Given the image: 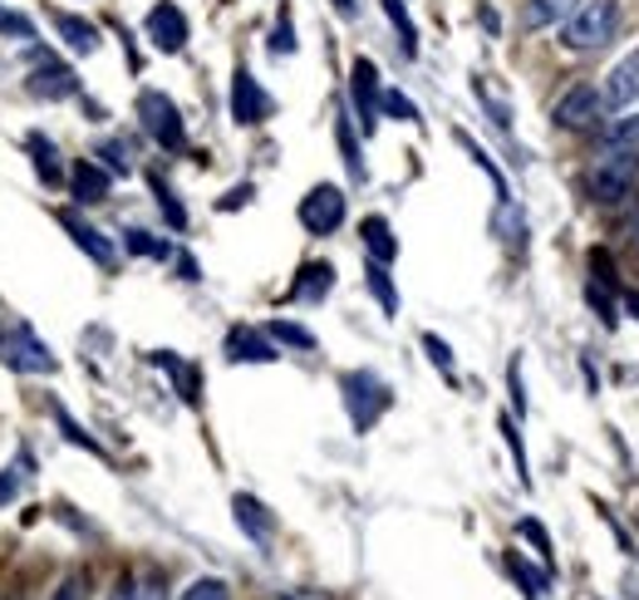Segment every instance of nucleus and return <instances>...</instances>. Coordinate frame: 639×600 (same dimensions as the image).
<instances>
[{
    "label": "nucleus",
    "instance_id": "423d86ee",
    "mask_svg": "<svg viewBox=\"0 0 639 600\" xmlns=\"http://www.w3.org/2000/svg\"><path fill=\"white\" fill-rule=\"evenodd\" d=\"M339 394H345V409L355 418V428H369L374 418L389 409V384L369 375V369H355V375L339 379Z\"/></svg>",
    "mask_w": 639,
    "mask_h": 600
},
{
    "label": "nucleus",
    "instance_id": "39448f33",
    "mask_svg": "<svg viewBox=\"0 0 639 600\" xmlns=\"http://www.w3.org/2000/svg\"><path fill=\"white\" fill-rule=\"evenodd\" d=\"M295 217H301V226H305L311 236H335L339 226H345V217H349V197H345V187H335V183H315V187L301 197Z\"/></svg>",
    "mask_w": 639,
    "mask_h": 600
},
{
    "label": "nucleus",
    "instance_id": "4c0bfd02",
    "mask_svg": "<svg viewBox=\"0 0 639 600\" xmlns=\"http://www.w3.org/2000/svg\"><path fill=\"white\" fill-rule=\"evenodd\" d=\"M133 600H168V591H163V576H139L133 581Z\"/></svg>",
    "mask_w": 639,
    "mask_h": 600
},
{
    "label": "nucleus",
    "instance_id": "dca6fc26",
    "mask_svg": "<svg viewBox=\"0 0 639 600\" xmlns=\"http://www.w3.org/2000/svg\"><path fill=\"white\" fill-rule=\"evenodd\" d=\"M50 20H54V35L70 44V54H94L99 44H104V40H99V26H94V20L74 16V10H50Z\"/></svg>",
    "mask_w": 639,
    "mask_h": 600
},
{
    "label": "nucleus",
    "instance_id": "9b49d317",
    "mask_svg": "<svg viewBox=\"0 0 639 600\" xmlns=\"http://www.w3.org/2000/svg\"><path fill=\"white\" fill-rule=\"evenodd\" d=\"M600 94H605V109H610V119H615V113H625L630 104H639V44H630V50H625L620 60L605 70Z\"/></svg>",
    "mask_w": 639,
    "mask_h": 600
},
{
    "label": "nucleus",
    "instance_id": "393cba45",
    "mask_svg": "<svg viewBox=\"0 0 639 600\" xmlns=\"http://www.w3.org/2000/svg\"><path fill=\"white\" fill-rule=\"evenodd\" d=\"M364 281H369L374 301L384 305V315L394 321V315H398V291H394V281H389V266H384V262H369V266H364Z\"/></svg>",
    "mask_w": 639,
    "mask_h": 600
},
{
    "label": "nucleus",
    "instance_id": "ddd939ff",
    "mask_svg": "<svg viewBox=\"0 0 639 600\" xmlns=\"http://www.w3.org/2000/svg\"><path fill=\"white\" fill-rule=\"evenodd\" d=\"M271 113V99H266V89L251 79L246 64H236V74H232V119L242 123V129H251V123H261Z\"/></svg>",
    "mask_w": 639,
    "mask_h": 600
},
{
    "label": "nucleus",
    "instance_id": "473e14b6",
    "mask_svg": "<svg viewBox=\"0 0 639 600\" xmlns=\"http://www.w3.org/2000/svg\"><path fill=\"white\" fill-rule=\"evenodd\" d=\"M271 54H295V26H291V10L281 6L276 30H271Z\"/></svg>",
    "mask_w": 639,
    "mask_h": 600
},
{
    "label": "nucleus",
    "instance_id": "7c9ffc66",
    "mask_svg": "<svg viewBox=\"0 0 639 600\" xmlns=\"http://www.w3.org/2000/svg\"><path fill=\"white\" fill-rule=\"evenodd\" d=\"M178 600H232V586H226L222 576H197Z\"/></svg>",
    "mask_w": 639,
    "mask_h": 600
},
{
    "label": "nucleus",
    "instance_id": "4be33fe9",
    "mask_svg": "<svg viewBox=\"0 0 639 600\" xmlns=\"http://www.w3.org/2000/svg\"><path fill=\"white\" fill-rule=\"evenodd\" d=\"M329 286H335V266L329 262H311L301 271V281L291 286V301H325Z\"/></svg>",
    "mask_w": 639,
    "mask_h": 600
},
{
    "label": "nucleus",
    "instance_id": "412c9836",
    "mask_svg": "<svg viewBox=\"0 0 639 600\" xmlns=\"http://www.w3.org/2000/svg\"><path fill=\"white\" fill-rule=\"evenodd\" d=\"M335 139H339V153H345V167H349V177L355 183H364V153H359V129H355V113L349 109H339V119H335Z\"/></svg>",
    "mask_w": 639,
    "mask_h": 600
},
{
    "label": "nucleus",
    "instance_id": "6e6552de",
    "mask_svg": "<svg viewBox=\"0 0 639 600\" xmlns=\"http://www.w3.org/2000/svg\"><path fill=\"white\" fill-rule=\"evenodd\" d=\"M26 94L30 99H44V104H64V99L79 94V74L70 70L64 60H54V54H36V70L26 74Z\"/></svg>",
    "mask_w": 639,
    "mask_h": 600
},
{
    "label": "nucleus",
    "instance_id": "79ce46f5",
    "mask_svg": "<svg viewBox=\"0 0 639 600\" xmlns=\"http://www.w3.org/2000/svg\"><path fill=\"white\" fill-rule=\"evenodd\" d=\"M329 6H335L345 20H355V16H359V0H329Z\"/></svg>",
    "mask_w": 639,
    "mask_h": 600
},
{
    "label": "nucleus",
    "instance_id": "f704fd0d",
    "mask_svg": "<svg viewBox=\"0 0 639 600\" xmlns=\"http://www.w3.org/2000/svg\"><path fill=\"white\" fill-rule=\"evenodd\" d=\"M424 349H428L433 365H438L443 375L453 379V349H448V339H443V335H424Z\"/></svg>",
    "mask_w": 639,
    "mask_h": 600
},
{
    "label": "nucleus",
    "instance_id": "f8f14e48",
    "mask_svg": "<svg viewBox=\"0 0 639 600\" xmlns=\"http://www.w3.org/2000/svg\"><path fill=\"white\" fill-rule=\"evenodd\" d=\"M222 349H226L232 365H276V359H281L276 339H271L266 330H251V325H236V330L226 335Z\"/></svg>",
    "mask_w": 639,
    "mask_h": 600
},
{
    "label": "nucleus",
    "instance_id": "cd10ccee",
    "mask_svg": "<svg viewBox=\"0 0 639 600\" xmlns=\"http://www.w3.org/2000/svg\"><path fill=\"white\" fill-rule=\"evenodd\" d=\"M379 113H384V119H398V123H424V113H418V104L404 94V89H384Z\"/></svg>",
    "mask_w": 639,
    "mask_h": 600
},
{
    "label": "nucleus",
    "instance_id": "e433bc0d",
    "mask_svg": "<svg viewBox=\"0 0 639 600\" xmlns=\"http://www.w3.org/2000/svg\"><path fill=\"white\" fill-rule=\"evenodd\" d=\"M50 600H89V591H84V571L60 576V586L50 591Z\"/></svg>",
    "mask_w": 639,
    "mask_h": 600
},
{
    "label": "nucleus",
    "instance_id": "f3484780",
    "mask_svg": "<svg viewBox=\"0 0 639 600\" xmlns=\"http://www.w3.org/2000/svg\"><path fill=\"white\" fill-rule=\"evenodd\" d=\"M600 149L596 153H639V109L630 113H615V119H605V129L596 133Z\"/></svg>",
    "mask_w": 639,
    "mask_h": 600
},
{
    "label": "nucleus",
    "instance_id": "bb28decb",
    "mask_svg": "<svg viewBox=\"0 0 639 600\" xmlns=\"http://www.w3.org/2000/svg\"><path fill=\"white\" fill-rule=\"evenodd\" d=\"M123 246H129L133 256H148V262H163V256H173V246H168L163 236L143 232V226H129V232H123Z\"/></svg>",
    "mask_w": 639,
    "mask_h": 600
},
{
    "label": "nucleus",
    "instance_id": "c85d7f7f",
    "mask_svg": "<svg viewBox=\"0 0 639 600\" xmlns=\"http://www.w3.org/2000/svg\"><path fill=\"white\" fill-rule=\"evenodd\" d=\"M0 40H20V44H36V20L20 16V10L0 6Z\"/></svg>",
    "mask_w": 639,
    "mask_h": 600
},
{
    "label": "nucleus",
    "instance_id": "2f4dec72",
    "mask_svg": "<svg viewBox=\"0 0 639 600\" xmlns=\"http://www.w3.org/2000/svg\"><path fill=\"white\" fill-rule=\"evenodd\" d=\"M501 438H507V448H511V462H517V478H521V488H531V468H527V448H521V434H517V424L511 418H501Z\"/></svg>",
    "mask_w": 639,
    "mask_h": 600
},
{
    "label": "nucleus",
    "instance_id": "20e7f679",
    "mask_svg": "<svg viewBox=\"0 0 639 600\" xmlns=\"http://www.w3.org/2000/svg\"><path fill=\"white\" fill-rule=\"evenodd\" d=\"M605 119H610V109H605L600 84H570L551 104V123L561 133H600Z\"/></svg>",
    "mask_w": 639,
    "mask_h": 600
},
{
    "label": "nucleus",
    "instance_id": "58836bf2",
    "mask_svg": "<svg viewBox=\"0 0 639 600\" xmlns=\"http://www.w3.org/2000/svg\"><path fill=\"white\" fill-rule=\"evenodd\" d=\"M16 492H20V478H16V462H10V468H0V507L16 502Z\"/></svg>",
    "mask_w": 639,
    "mask_h": 600
},
{
    "label": "nucleus",
    "instance_id": "6ab92c4d",
    "mask_svg": "<svg viewBox=\"0 0 639 600\" xmlns=\"http://www.w3.org/2000/svg\"><path fill=\"white\" fill-rule=\"evenodd\" d=\"M232 507H236V527H242L246 537L256 541V547H271V531H276V527H271L266 507H261L251 492H236V497H232Z\"/></svg>",
    "mask_w": 639,
    "mask_h": 600
},
{
    "label": "nucleus",
    "instance_id": "2eb2a0df",
    "mask_svg": "<svg viewBox=\"0 0 639 600\" xmlns=\"http://www.w3.org/2000/svg\"><path fill=\"white\" fill-rule=\"evenodd\" d=\"M113 192V173L104 163H94V157H79L74 173H70V197L79 207H94V202H104Z\"/></svg>",
    "mask_w": 639,
    "mask_h": 600
},
{
    "label": "nucleus",
    "instance_id": "b1692460",
    "mask_svg": "<svg viewBox=\"0 0 639 600\" xmlns=\"http://www.w3.org/2000/svg\"><path fill=\"white\" fill-rule=\"evenodd\" d=\"M30 153H36V173H40V183L44 187H60V177H64V167H60V149H54L44 133H30Z\"/></svg>",
    "mask_w": 639,
    "mask_h": 600
},
{
    "label": "nucleus",
    "instance_id": "9d476101",
    "mask_svg": "<svg viewBox=\"0 0 639 600\" xmlns=\"http://www.w3.org/2000/svg\"><path fill=\"white\" fill-rule=\"evenodd\" d=\"M143 35L153 40L158 54H182L192 40V26H187V16H182V6L153 0V10H148V20H143Z\"/></svg>",
    "mask_w": 639,
    "mask_h": 600
},
{
    "label": "nucleus",
    "instance_id": "72a5a7b5",
    "mask_svg": "<svg viewBox=\"0 0 639 600\" xmlns=\"http://www.w3.org/2000/svg\"><path fill=\"white\" fill-rule=\"evenodd\" d=\"M94 163H104L109 167V173H129V157H123V143H99V149H94Z\"/></svg>",
    "mask_w": 639,
    "mask_h": 600
},
{
    "label": "nucleus",
    "instance_id": "1a4fd4ad",
    "mask_svg": "<svg viewBox=\"0 0 639 600\" xmlns=\"http://www.w3.org/2000/svg\"><path fill=\"white\" fill-rule=\"evenodd\" d=\"M379 94H384V79L379 70H374V60L369 54H359L355 64H349V99H355V123H359V133H374L379 129Z\"/></svg>",
    "mask_w": 639,
    "mask_h": 600
},
{
    "label": "nucleus",
    "instance_id": "a878e982",
    "mask_svg": "<svg viewBox=\"0 0 639 600\" xmlns=\"http://www.w3.org/2000/svg\"><path fill=\"white\" fill-rule=\"evenodd\" d=\"M148 187L158 192V207H163L168 226H173V232H187V207H182V202H178V192L163 183V173H148Z\"/></svg>",
    "mask_w": 639,
    "mask_h": 600
},
{
    "label": "nucleus",
    "instance_id": "a19ab883",
    "mask_svg": "<svg viewBox=\"0 0 639 600\" xmlns=\"http://www.w3.org/2000/svg\"><path fill=\"white\" fill-rule=\"evenodd\" d=\"M477 20H483V30H487V35H501V20H497V10H493V6H483V10H477Z\"/></svg>",
    "mask_w": 639,
    "mask_h": 600
},
{
    "label": "nucleus",
    "instance_id": "5701e85b",
    "mask_svg": "<svg viewBox=\"0 0 639 600\" xmlns=\"http://www.w3.org/2000/svg\"><path fill=\"white\" fill-rule=\"evenodd\" d=\"M379 10L389 16V26L398 35V50L414 60V54H418V26H414V16H408V6H404V0H379Z\"/></svg>",
    "mask_w": 639,
    "mask_h": 600
},
{
    "label": "nucleus",
    "instance_id": "a211bd4d",
    "mask_svg": "<svg viewBox=\"0 0 639 600\" xmlns=\"http://www.w3.org/2000/svg\"><path fill=\"white\" fill-rule=\"evenodd\" d=\"M586 0H521V30H556L570 10H580Z\"/></svg>",
    "mask_w": 639,
    "mask_h": 600
},
{
    "label": "nucleus",
    "instance_id": "aec40b11",
    "mask_svg": "<svg viewBox=\"0 0 639 600\" xmlns=\"http://www.w3.org/2000/svg\"><path fill=\"white\" fill-rule=\"evenodd\" d=\"M359 236H364V252H369V262H384L389 266L394 256H398V242H394V226L374 212V217H364L359 222Z\"/></svg>",
    "mask_w": 639,
    "mask_h": 600
},
{
    "label": "nucleus",
    "instance_id": "0eeeda50",
    "mask_svg": "<svg viewBox=\"0 0 639 600\" xmlns=\"http://www.w3.org/2000/svg\"><path fill=\"white\" fill-rule=\"evenodd\" d=\"M0 349H6V365L16 369V375H54V369H60L54 349L44 345L30 325H16V330L0 339Z\"/></svg>",
    "mask_w": 639,
    "mask_h": 600
},
{
    "label": "nucleus",
    "instance_id": "f03ea898",
    "mask_svg": "<svg viewBox=\"0 0 639 600\" xmlns=\"http://www.w3.org/2000/svg\"><path fill=\"white\" fill-rule=\"evenodd\" d=\"M586 192L600 207L630 202L639 192V153H596V163L586 167Z\"/></svg>",
    "mask_w": 639,
    "mask_h": 600
},
{
    "label": "nucleus",
    "instance_id": "4468645a",
    "mask_svg": "<svg viewBox=\"0 0 639 600\" xmlns=\"http://www.w3.org/2000/svg\"><path fill=\"white\" fill-rule=\"evenodd\" d=\"M60 226L74 236V246H79V252H84V256H94V266H104V271L119 266V252H113V242H109L104 232H99V226H89L84 217H79V212H60Z\"/></svg>",
    "mask_w": 639,
    "mask_h": 600
},
{
    "label": "nucleus",
    "instance_id": "f257e3e1",
    "mask_svg": "<svg viewBox=\"0 0 639 600\" xmlns=\"http://www.w3.org/2000/svg\"><path fill=\"white\" fill-rule=\"evenodd\" d=\"M561 50L566 54H600L620 40L625 30V6L620 0H586L580 10H570L561 20Z\"/></svg>",
    "mask_w": 639,
    "mask_h": 600
},
{
    "label": "nucleus",
    "instance_id": "7ed1b4c3",
    "mask_svg": "<svg viewBox=\"0 0 639 600\" xmlns=\"http://www.w3.org/2000/svg\"><path fill=\"white\" fill-rule=\"evenodd\" d=\"M139 123H143V133L163 153L187 149V123H182V109L163 94V89H143V94H139Z\"/></svg>",
    "mask_w": 639,
    "mask_h": 600
},
{
    "label": "nucleus",
    "instance_id": "ea45409f",
    "mask_svg": "<svg viewBox=\"0 0 639 600\" xmlns=\"http://www.w3.org/2000/svg\"><path fill=\"white\" fill-rule=\"evenodd\" d=\"M511 404H517V414H527V394H521V369L511 365Z\"/></svg>",
    "mask_w": 639,
    "mask_h": 600
},
{
    "label": "nucleus",
    "instance_id": "c756f323",
    "mask_svg": "<svg viewBox=\"0 0 639 600\" xmlns=\"http://www.w3.org/2000/svg\"><path fill=\"white\" fill-rule=\"evenodd\" d=\"M266 335L276 339V345H291V349H315V335L305 330V325H295V321H271Z\"/></svg>",
    "mask_w": 639,
    "mask_h": 600
},
{
    "label": "nucleus",
    "instance_id": "c9c22d12",
    "mask_svg": "<svg viewBox=\"0 0 639 600\" xmlns=\"http://www.w3.org/2000/svg\"><path fill=\"white\" fill-rule=\"evenodd\" d=\"M521 537H527V541H536V551H541V561L546 566H551V537H546V527L541 522H536V517H521Z\"/></svg>",
    "mask_w": 639,
    "mask_h": 600
}]
</instances>
